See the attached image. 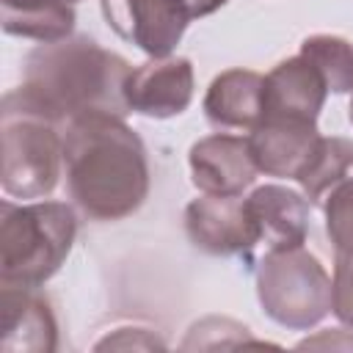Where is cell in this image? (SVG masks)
Instances as JSON below:
<instances>
[{
    "mask_svg": "<svg viewBox=\"0 0 353 353\" xmlns=\"http://www.w3.org/2000/svg\"><path fill=\"white\" fill-rule=\"evenodd\" d=\"M317 121L265 116L251 132L248 146L259 174L279 179H298L320 143Z\"/></svg>",
    "mask_w": 353,
    "mask_h": 353,
    "instance_id": "obj_10",
    "label": "cell"
},
{
    "mask_svg": "<svg viewBox=\"0 0 353 353\" xmlns=\"http://www.w3.org/2000/svg\"><path fill=\"white\" fill-rule=\"evenodd\" d=\"M99 6L108 25L149 58H168L190 25L182 0H99Z\"/></svg>",
    "mask_w": 353,
    "mask_h": 353,
    "instance_id": "obj_6",
    "label": "cell"
},
{
    "mask_svg": "<svg viewBox=\"0 0 353 353\" xmlns=\"http://www.w3.org/2000/svg\"><path fill=\"white\" fill-rule=\"evenodd\" d=\"M325 97H328V85L323 74L301 52L279 61L265 74V116L317 121Z\"/></svg>",
    "mask_w": 353,
    "mask_h": 353,
    "instance_id": "obj_13",
    "label": "cell"
},
{
    "mask_svg": "<svg viewBox=\"0 0 353 353\" xmlns=\"http://www.w3.org/2000/svg\"><path fill=\"white\" fill-rule=\"evenodd\" d=\"M74 8L66 0H0V25L8 36L52 44L74 36Z\"/></svg>",
    "mask_w": 353,
    "mask_h": 353,
    "instance_id": "obj_15",
    "label": "cell"
},
{
    "mask_svg": "<svg viewBox=\"0 0 353 353\" xmlns=\"http://www.w3.org/2000/svg\"><path fill=\"white\" fill-rule=\"evenodd\" d=\"M182 3H185V8H188L190 19H196V17H210V14H215V11L223 8L229 0H182Z\"/></svg>",
    "mask_w": 353,
    "mask_h": 353,
    "instance_id": "obj_22",
    "label": "cell"
},
{
    "mask_svg": "<svg viewBox=\"0 0 353 353\" xmlns=\"http://www.w3.org/2000/svg\"><path fill=\"white\" fill-rule=\"evenodd\" d=\"M201 108L212 127L251 132L265 116V74L243 66L215 74Z\"/></svg>",
    "mask_w": 353,
    "mask_h": 353,
    "instance_id": "obj_14",
    "label": "cell"
},
{
    "mask_svg": "<svg viewBox=\"0 0 353 353\" xmlns=\"http://www.w3.org/2000/svg\"><path fill=\"white\" fill-rule=\"evenodd\" d=\"M97 350H163L165 347V342L154 334V331H149V328H116L113 334H108L105 339H99L97 345H94Z\"/></svg>",
    "mask_w": 353,
    "mask_h": 353,
    "instance_id": "obj_20",
    "label": "cell"
},
{
    "mask_svg": "<svg viewBox=\"0 0 353 353\" xmlns=\"http://www.w3.org/2000/svg\"><path fill=\"white\" fill-rule=\"evenodd\" d=\"M256 301L276 325L309 331L331 312V276L303 245L265 251L256 265Z\"/></svg>",
    "mask_w": 353,
    "mask_h": 353,
    "instance_id": "obj_4",
    "label": "cell"
},
{
    "mask_svg": "<svg viewBox=\"0 0 353 353\" xmlns=\"http://www.w3.org/2000/svg\"><path fill=\"white\" fill-rule=\"evenodd\" d=\"M331 312L342 325L353 331V251L334 254L331 276Z\"/></svg>",
    "mask_w": 353,
    "mask_h": 353,
    "instance_id": "obj_19",
    "label": "cell"
},
{
    "mask_svg": "<svg viewBox=\"0 0 353 353\" xmlns=\"http://www.w3.org/2000/svg\"><path fill=\"white\" fill-rule=\"evenodd\" d=\"M339 334H342V328H328V331H323V336H317V339H303V342H298V347H317V345H331V347H353V336H345V339H339Z\"/></svg>",
    "mask_w": 353,
    "mask_h": 353,
    "instance_id": "obj_21",
    "label": "cell"
},
{
    "mask_svg": "<svg viewBox=\"0 0 353 353\" xmlns=\"http://www.w3.org/2000/svg\"><path fill=\"white\" fill-rule=\"evenodd\" d=\"M58 347V323L33 287H0V350L3 353H52Z\"/></svg>",
    "mask_w": 353,
    "mask_h": 353,
    "instance_id": "obj_11",
    "label": "cell"
},
{
    "mask_svg": "<svg viewBox=\"0 0 353 353\" xmlns=\"http://www.w3.org/2000/svg\"><path fill=\"white\" fill-rule=\"evenodd\" d=\"M63 176V132L55 121L0 102V185L11 199H44Z\"/></svg>",
    "mask_w": 353,
    "mask_h": 353,
    "instance_id": "obj_5",
    "label": "cell"
},
{
    "mask_svg": "<svg viewBox=\"0 0 353 353\" xmlns=\"http://www.w3.org/2000/svg\"><path fill=\"white\" fill-rule=\"evenodd\" d=\"M185 234L193 248L210 256H240L259 245L245 199L204 193L185 207Z\"/></svg>",
    "mask_w": 353,
    "mask_h": 353,
    "instance_id": "obj_7",
    "label": "cell"
},
{
    "mask_svg": "<svg viewBox=\"0 0 353 353\" xmlns=\"http://www.w3.org/2000/svg\"><path fill=\"white\" fill-rule=\"evenodd\" d=\"M301 55L317 66L331 94H353V44L334 33H312L301 41Z\"/></svg>",
    "mask_w": 353,
    "mask_h": 353,
    "instance_id": "obj_17",
    "label": "cell"
},
{
    "mask_svg": "<svg viewBox=\"0 0 353 353\" xmlns=\"http://www.w3.org/2000/svg\"><path fill=\"white\" fill-rule=\"evenodd\" d=\"M190 179L201 193L240 196L254 185L259 168L254 163L248 135L212 132L199 138L188 152Z\"/></svg>",
    "mask_w": 353,
    "mask_h": 353,
    "instance_id": "obj_9",
    "label": "cell"
},
{
    "mask_svg": "<svg viewBox=\"0 0 353 353\" xmlns=\"http://www.w3.org/2000/svg\"><path fill=\"white\" fill-rule=\"evenodd\" d=\"M345 179H353V141L342 135H323L295 182L312 204H323V199Z\"/></svg>",
    "mask_w": 353,
    "mask_h": 353,
    "instance_id": "obj_16",
    "label": "cell"
},
{
    "mask_svg": "<svg viewBox=\"0 0 353 353\" xmlns=\"http://www.w3.org/2000/svg\"><path fill=\"white\" fill-rule=\"evenodd\" d=\"M66 3H72V6H74V3H80V0H66Z\"/></svg>",
    "mask_w": 353,
    "mask_h": 353,
    "instance_id": "obj_24",
    "label": "cell"
},
{
    "mask_svg": "<svg viewBox=\"0 0 353 353\" xmlns=\"http://www.w3.org/2000/svg\"><path fill=\"white\" fill-rule=\"evenodd\" d=\"M193 63L188 58H152L135 66L124 83V99L130 113L146 119H171L193 102Z\"/></svg>",
    "mask_w": 353,
    "mask_h": 353,
    "instance_id": "obj_8",
    "label": "cell"
},
{
    "mask_svg": "<svg viewBox=\"0 0 353 353\" xmlns=\"http://www.w3.org/2000/svg\"><path fill=\"white\" fill-rule=\"evenodd\" d=\"M63 176L72 201L91 221H121L149 196L141 135L113 113L72 119L63 130Z\"/></svg>",
    "mask_w": 353,
    "mask_h": 353,
    "instance_id": "obj_2",
    "label": "cell"
},
{
    "mask_svg": "<svg viewBox=\"0 0 353 353\" xmlns=\"http://www.w3.org/2000/svg\"><path fill=\"white\" fill-rule=\"evenodd\" d=\"M320 207L325 212V232L334 254L353 251V179L339 182Z\"/></svg>",
    "mask_w": 353,
    "mask_h": 353,
    "instance_id": "obj_18",
    "label": "cell"
},
{
    "mask_svg": "<svg viewBox=\"0 0 353 353\" xmlns=\"http://www.w3.org/2000/svg\"><path fill=\"white\" fill-rule=\"evenodd\" d=\"M347 119H350V124H353V94H350V102H347Z\"/></svg>",
    "mask_w": 353,
    "mask_h": 353,
    "instance_id": "obj_23",
    "label": "cell"
},
{
    "mask_svg": "<svg viewBox=\"0 0 353 353\" xmlns=\"http://www.w3.org/2000/svg\"><path fill=\"white\" fill-rule=\"evenodd\" d=\"M130 72L127 58L99 47L91 36H69L30 50L22 63V85L6 91L3 102L58 127L88 113L127 116Z\"/></svg>",
    "mask_w": 353,
    "mask_h": 353,
    "instance_id": "obj_1",
    "label": "cell"
},
{
    "mask_svg": "<svg viewBox=\"0 0 353 353\" xmlns=\"http://www.w3.org/2000/svg\"><path fill=\"white\" fill-rule=\"evenodd\" d=\"M248 215L256 226L265 251L298 248L309 234V207L312 201L287 185H259L245 196Z\"/></svg>",
    "mask_w": 353,
    "mask_h": 353,
    "instance_id": "obj_12",
    "label": "cell"
},
{
    "mask_svg": "<svg viewBox=\"0 0 353 353\" xmlns=\"http://www.w3.org/2000/svg\"><path fill=\"white\" fill-rule=\"evenodd\" d=\"M77 237V218L66 201L0 204V287L47 284L66 262Z\"/></svg>",
    "mask_w": 353,
    "mask_h": 353,
    "instance_id": "obj_3",
    "label": "cell"
}]
</instances>
